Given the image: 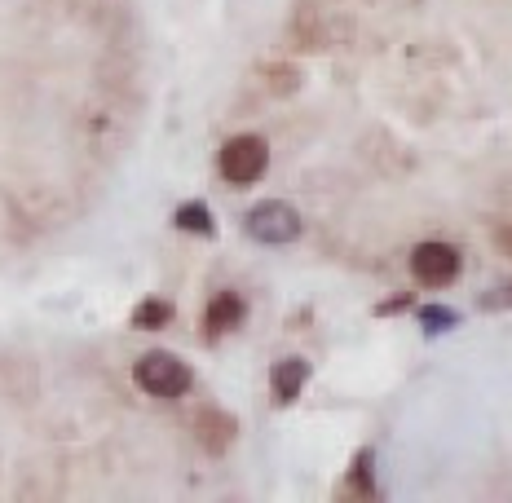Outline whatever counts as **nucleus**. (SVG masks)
Returning a JSON list of instances; mask_svg holds the SVG:
<instances>
[{"instance_id": "nucleus-10", "label": "nucleus", "mask_w": 512, "mask_h": 503, "mask_svg": "<svg viewBox=\"0 0 512 503\" xmlns=\"http://www.w3.org/2000/svg\"><path fill=\"white\" fill-rule=\"evenodd\" d=\"M420 323L429 331H446V327L460 323V314H455V309H446V305H424L420 309Z\"/></svg>"}, {"instance_id": "nucleus-13", "label": "nucleus", "mask_w": 512, "mask_h": 503, "mask_svg": "<svg viewBox=\"0 0 512 503\" xmlns=\"http://www.w3.org/2000/svg\"><path fill=\"white\" fill-rule=\"evenodd\" d=\"M508 301H512V292H508Z\"/></svg>"}, {"instance_id": "nucleus-5", "label": "nucleus", "mask_w": 512, "mask_h": 503, "mask_svg": "<svg viewBox=\"0 0 512 503\" xmlns=\"http://www.w3.org/2000/svg\"><path fill=\"white\" fill-rule=\"evenodd\" d=\"M305 380H309V362H305V358H279V362H274V371H270V393H274V402H279V406H292L296 398H301Z\"/></svg>"}, {"instance_id": "nucleus-2", "label": "nucleus", "mask_w": 512, "mask_h": 503, "mask_svg": "<svg viewBox=\"0 0 512 503\" xmlns=\"http://www.w3.org/2000/svg\"><path fill=\"white\" fill-rule=\"evenodd\" d=\"M265 168H270V146H265V137L243 133L221 146V177H226L230 186H252V181L265 177Z\"/></svg>"}, {"instance_id": "nucleus-1", "label": "nucleus", "mask_w": 512, "mask_h": 503, "mask_svg": "<svg viewBox=\"0 0 512 503\" xmlns=\"http://www.w3.org/2000/svg\"><path fill=\"white\" fill-rule=\"evenodd\" d=\"M133 380L137 389H146L151 398H181L190 389V367L173 353L155 349V353H142L133 367Z\"/></svg>"}, {"instance_id": "nucleus-6", "label": "nucleus", "mask_w": 512, "mask_h": 503, "mask_svg": "<svg viewBox=\"0 0 512 503\" xmlns=\"http://www.w3.org/2000/svg\"><path fill=\"white\" fill-rule=\"evenodd\" d=\"M243 323V296L239 292H217L204 314V327L208 336H226V331H234Z\"/></svg>"}, {"instance_id": "nucleus-4", "label": "nucleus", "mask_w": 512, "mask_h": 503, "mask_svg": "<svg viewBox=\"0 0 512 503\" xmlns=\"http://www.w3.org/2000/svg\"><path fill=\"white\" fill-rule=\"evenodd\" d=\"M411 274L420 278L424 287L455 283V274H460V252H455L451 243H420V248L411 252Z\"/></svg>"}, {"instance_id": "nucleus-11", "label": "nucleus", "mask_w": 512, "mask_h": 503, "mask_svg": "<svg viewBox=\"0 0 512 503\" xmlns=\"http://www.w3.org/2000/svg\"><path fill=\"white\" fill-rule=\"evenodd\" d=\"M354 486L371 495V451H362V455L354 459Z\"/></svg>"}, {"instance_id": "nucleus-9", "label": "nucleus", "mask_w": 512, "mask_h": 503, "mask_svg": "<svg viewBox=\"0 0 512 503\" xmlns=\"http://www.w3.org/2000/svg\"><path fill=\"white\" fill-rule=\"evenodd\" d=\"M177 226L190 230V234H212L217 226H212V212L204 208V203H181L177 208Z\"/></svg>"}, {"instance_id": "nucleus-7", "label": "nucleus", "mask_w": 512, "mask_h": 503, "mask_svg": "<svg viewBox=\"0 0 512 503\" xmlns=\"http://www.w3.org/2000/svg\"><path fill=\"white\" fill-rule=\"evenodd\" d=\"M195 428H199V442H204V451H212V455H221L234 442V420H230L226 411H199Z\"/></svg>"}, {"instance_id": "nucleus-12", "label": "nucleus", "mask_w": 512, "mask_h": 503, "mask_svg": "<svg viewBox=\"0 0 512 503\" xmlns=\"http://www.w3.org/2000/svg\"><path fill=\"white\" fill-rule=\"evenodd\" d=\"M499 248H504V252L512 256V226H504V230H499Z\"/></svg>"}, {"instance_id": "nucleus-8", "label": "nucleus", "mask_w": 512, "mask_h": 503, "mask_svg": "<svg viewBox=\"0 0 512 503\" xmlns=\"http://www.w3.org/2000/svg\"><path fill=\"white\" fill-rule=\"evenodd\" d=\"M137 331H159V327H168L173 323V305L168 301H142L133 309V318H128Z\"/></svg>"}, {"instance_id": "nucleus-3", "label": "nucleus", "mask_w": 512, "mask_h": 503, "mask_svg": "<svg viewBox=\"0 0 512 503\" xmlns=\"http://www.w3.org/2000/svg\"><path fill=\"white\" fill-rule=\"evenodd\" d=\"M248 234L256 243H270V248H283V243H292L296 234H301V217H296L292 203L283 199H265L256 203L248 212Z\"/></svg>"}]
</instances>
